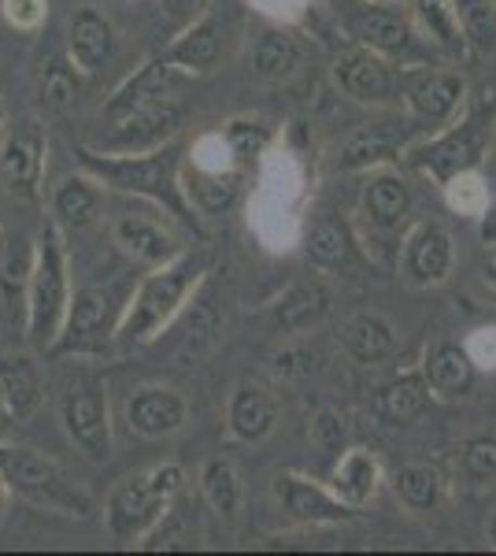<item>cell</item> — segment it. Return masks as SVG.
I'll list each match as a JSON object with an SVG mask.
<instances>
[{"label":"cell","instance_id":"6da1fadb","mask_svg":"<svg viewBox=\"0 0 496 556\" xmlns=\"http://www.w3.org/2000/svg\"><path fill=\"white\" fill-rule=\"evenodd\" d=\"M489 138L493 123L485 115H463V119L448 123L445 130H437L434 138H427L422 146L408 149V156L422 175H430L437 186H445L456 175L482 167L485 152H489Z\"/></svg>","mask_w":496,"mask_h":556},{"label":"cell","instance_id":"7a4b0ae2","mask_svg":"<svg viewBox=\"0 0 496 556\" xmlns=\"http://www.w3.org/2000/svg\"><path fill=\"white\" fill-rule=\"evenodd\" d=\"M182 468L178 464H164V468L141 471L133 479H126L119 490L112 493V505H107V519H112V531L119 538L141 534L149 523H156L160 516H167L164 508L175 501V493L182 490Z\"/></svg>","mask_w":496,"mask_h":556},{"label":"cell","instance_id":"3957f363","mask_svg":"<svg viewBox=\"0 0 496 556\" xmlns=\"http://www.w3.org/2000/svg\"><path fill=\"white\" fill-rule=\"evenodd\" d=\"M201 271H204L201 256H182V260H175V264H164V271L152 275L138 290V298H133V308L126 312V319H123V338L141 342V338L156 334V330L178 312V304L186 301V293L193 290Z\"/></svg>","mask_w":496,"mask_h":556},{"label":"cell","instance_id":"277c9868","mask_svg":"<svg viewBox=\"0 0 496 556\" xmlns=\"http://www.w3.org/2000/svg\"><path fill=\"white\" fill-rule=\"evenodd\" d=\"M400 101L422 130H445L467 104V78L441 67H400Z\"/></svg>","mask_w":496,"mask_h":556},{"label":"cell","instance_id":"5b68a950","mask_svg":"<svg viewBox=\"0 0 496 556\" xmlns=\"http://www.w3.org/2000/svg\"><path fill=\"white\" fill-rule=\"evenodd\" d=\"M345 34L371 52L390 60H408L419 45V23L408 4H382V0H359L345 12Z\"/></svg>","mask_w":496,"mask_h":556},{"label":"cell","instance_id":"8992f818","mask_svg":"<svg viewBox=\"0 0 496 556\" xmlns=\"http://www.w3.org/2000/svg\"><path fill=\"white\" fill-rule=\"evenodd\" d=\"M67 308V267H63V249L56 230H44L38 241V260H34L30 282V334L34 342H52L56 327Z\"/></svg>","mask_w":496,"mask_h":556},{"label":"cell","instance_id":"52a82bcc","mask_svg":"<svg viewBox=\"0 0 496 556\" xmlns=\"http://www.w3.org/2000/svg\"><path fill=\"white\" fill-rule=\"evenodd\" d=\"M333 83L359 104H390L400 97V71L393 67V60L364 49V45L333 60Z\"/></svg>","mask_w":496,"mask_h":556},{"label":"cell","instance_id":"ba28073f","mask_svg":"<svg viewBox=\"0 0 496 556\" xmlns=\"http://www.w3.org/2000/svg\"><path fill=\"white\" fill-rule=\"evenodd\" d=\"M456 267V245L453 235H448L441 223L422 219L408 230L400 245V275L404 282L415 286V290H430V286L448 282Z\"/></svg>","mask_w":496,"mask_h":556},{"label":"cell","instance_id":"9c48e42d","mask_svg":"<svg viewBox=\"0 0 496 556\" xmlns=\"http://www.w3.org/2000/svg\"><path fill=\"white\" fill-rule=\"evenodd\" d=\"M0 475L8 479V486L26 493L30 501H41L49 508L86 513V501L67 486V479L56 471V464L41 460L30 450H0Z\"/></svg>","mask_w":496,"mask_h":556},{"label":"cell","instance_id":"30bf717a","mask_svg":"<svg viewBox=\"0 0 496 556\" xmlns=\"http://www.w3.org/2000/svg\"><path fill=\"white\" fill-rule=\"evenodd\" d=\"M275 497L285 508V516L296 519V523H345V519L356 516V508L345 505L330 486L293 471L275 479Z\"/></svg>","mask_w":496,"mask_h":556},{"label":"cell","instance_id":"8fae6325","mask_svg":"<svg viewBox=\"0 0 496 556\" xmlns=\"http://www.w3.org/2000/svg\"><path fill=\"white\" fill-rule=\"evenodd\" d=\"M82 160L101 178L119 186V190L149 193V197H160V201L175 204V193H170V186H175V167H170L167 152H156V156H119V160H97L86 152Z\"/></svg>","mask_w":496,"mask_h":556},{"label":"cell","instance_id":"7c38bea8","mask_svg":"<svg viewBox=\"0 0 496 556\" xmlns=\"http://www.w3.org/2000/svg\"><path fill=\"white\" fill-rule=\"evenodd\" d=\"M63 424H67L71 442L93 460H104L112 450V430H107V408L97 386H78L71 397L63 401Z\"/></svg>","mask_w":496,"mask_h":556},{"label":"cell","instance_id":"4fadbf2b","mask_svg":"<svg viewBox=\"0 0 496 556\" xmlns=\"http://www.w3.org/2000/svg\"><path fill=\"white\" fill-rule=\"evenodd\" d=\"M182 123V104L170 101V97H160V101H149V104H138L133 112H126L115 119V130L107 138L112 149H145V146H156V141L170 138Z\"/></svg>","mask_w":496,"mask_h":556},{"label":"cell","instance_id":"5bb4252c","mask_svg":"<svg viewBox=\"0 0 496 556\" xmlns=\"http://www.w3.org/2000/svg\"><path fill=\"white\" fill-rule=\"evenodd\" d=\"M400 130L396 123H364L348 134V141L338 152V172L341 175H356V172H378V167L393 164L400 156Z\"/></svg>","mask_w":496,"mask_h":556},{"label":"cell","instance_id":"9a60e30c","mask_svg":"<svg viewBox=\"0 0 496 556\" xmlns=\"http://www.w3.org/2000/svg\"><path fill=\"white\" fill-rule=\"evenodd\" d=\"M422 375H427L430 390L445 401H459L474 390L478 382V367L467 353L463 342H437L427 349L422 356Z\"/></svg>","mask_w":496,"mask_h":556},{"label":"cell","instance_id":"2e32d148","mask_svg":"<svg viewBox=\"0 0 496 556\" xmlns=\"http://www.w3.org/2000/svg\"><path fill=\"white\" fill-rule=\"evenodd\" d=\"M359 204H364V215L371 219L374 230L393 235L411 215V190H408V182H404V175L390 172V167H378V172H371V178H367L364 201Z\"/></svg>","mask_w":496,"mask_h":556},{"label":"cell","instance_id":"e0dca14e","mask_svg":"<svg viewBox=\"0 0 496 556\" xmlns=\"http://www.w3.org/2000/svg\"><path fill=\"white\" fill-rule=\"evenodd\" d=\"M126 424L145 438L175 434V430L186 427V401L178 397L175 390L149 386V390H138L130 401H126Z\"/></svg>","mask_w":496,"mask_h":556},{"label":"cell","instance_id":"ac0fdd59","mask_svg":"<svg viewBox=\"0 0 496 556\" xmlns=\"http://www.w3.org/2000/svg\"><path fill=\"white\" fill-rule=\"evenodd\" d=\"M378 486H382V464H378V456L371 450H345L338 456V464H333V475H330V490L338 493L345 505H352L359 513V508H367L374 501Z\"/></svg>","mask_w":496,"mask_h":556},{"label":"cell","instance_id":"d6986e66","mask_svg":"<svg viewBox=\"0 0 496 556\" xmlns=\"http://www.w3.org/2000/svg\"><path fill=\"white\" fill-rule=\"evenodd\" d=\"M278 424V401L270 397L267 386L245 382L230 397V434L245 445H256L275 430Z\"/></svg>","mask_w":496,"mask_h":556},{"label":"cell","instance_id":"ffe728a7","mask_svg":"<svg viewBox=\"0 0 496 556\" xmlns=\"http://www.w3.org/2000/svg\"><path fill=\"white\" fill-rule=\"evenodd\" d=\"M341 345L356 364H382L385 356H393L396 349V330L393 323L378 312H356L341 327Z\"/></svg>","mask_w":496,"mask_h":556},{"label":"cell","instance_id":"44dd1931","mask_svg":"<svg viewBox=\"0 0 496 556\" xmlns=\"http://www.w3.org/2000/svg\"><path fill=\"white\" fill-rule=\"evenodd\" d=\"M304 60V45L296 41V34L290 30H264L259 41L252 45V75L259 83H285V78L296 75Z\"/></svg>","mask_w":496,"mask_h":556},{"label":"cell","instance_id":"7402d4cb","mask_svg":"<svg viewBox=\"0 0 496 556\" xmlns=\"http://www.w3.org/2000/svg\"><path fill=\"white\" fill-rule=\"evenodd\" d=\"M178 67L170 64V60H152L138 71V75L126 83L119 93L112 97V104H107V119H119V115L133 112L138 104H149V101H160V97H170V89H178Z\"/></svg>","mask_w":496,"mask_h":556},{"label":"cell","instance_id":"603a6c76","mask_svg":"<svg viewBox=\"0 0 496 556\" xmlns=\"http://www.w3.org/2000/svg\"><path fill=\"white\" fill-rule=\"evenodd\" d=\"M411 12L419 30L427 34L437 49L453 52V56H471V41L463 34V23H459L456 0H411Z\"/></svg>","mask_w":496,"mask_h":556},{"label":"cell","instance_id":"cb8c5ba5","mask_svg":"<svg viewBox=\"0 0 496 556\" xmlns=\"http://www.w3.org/2000/svg\"><path fill=\"white\" fill-rule=\"evenodd\" d=\"M107 323H112V293L82 290L67 312V342H63V349H93L107 334Z\"/></svg>","mask_w":496,"mask_h":556},{"label":"cell","instance_id":"d4e9b609","mask_svg":"<svg viewBox=\"0 0 496 556\" xmlns=\"http://www.w3.org/2000/svg\"><path fill=\"white\" fill-rule=\"evenodd\" d=\"M330 312V290L322 282L293 286L275 308V327L282 334H304V330L319 327Z\"/></svg>","mask_w":496,"mask_h":556},{"label":"cell","instance_id":"484cf974","mask_svg":"<svg viewBox=\"0 0 496 556\" xmlns=\"http://www.w3.org/2000/svg\"><path fill=\"white\" fill-rule=\"evenodd\" d=\"M430 393L434 390H430L422 367L419 371H408V375H396V379L382 390V397H378V412H382V419L393 427L415 424V419L430 408Z\"/></svg>","mask_w":496,"mask_h":556},{"label":"cell","instance_id":"4316f807","mask_svg":"<svg viewBox=\"0 0 496 556\" xmlns=\"http://www.w3.org/2000/svg\"><path fill=\"white\" fill-rule=\"evenodd\" d=\"M115 241H119L133 260H141V264H170L178 253L167 230H160L145 215H123V219L115 223Z\"/></svg>","mask_w":496,"mask_h":556},{"label":"cell","instance_id":"83f0119b","mask_svg":"<svg viewBox=\"0 0 496 556\" xmlns=\"http://www.w3.org/2000/svg\"><path fill=\"white\" fill-rule=\"evenodd\" d=\"M0 167H4V178L12 190L30 193L38 186L41 175V134L34 123H23L20 130L8 138L4 156H0Z\"/></svg>","mask_w":496,"mask_h":556},{"label":"cell","instance_id":"f1b7e54d","mask_svg":"<svg viewBox=\"0 0 496 556\" xmlns=\"http://www.w3.org/2000/svg\"><path fill=\"white\" fill-rule=\"evenodd\" d=\"M71 56L82 71H101L112 56V23L93 8H82L71 20Z\"/></svg>","mask_w":496,"mask_h":556},{"label":"cell","instance_id":"f546056e","mask_svg":"<svg viewBox=\"0 0 496 556\" xmlns=\"http://www.w3.org/2000/svg\"><path fill=\"white\" fill-rule=\"evenodd\" d=\"M0 401H4L8 416L15 424H26V419L38 416L41 408L38 371L26 361H0Z\"/></svg>","mask_w":496,"mask_h":556},{"label":"cell","instance_id":"4dcf8cb0","mask_svg":"<svg viewBox=\"0 0 496 556\" xmlns=\"http://www.w3.org/2000/svg\"><path fill=\"white\" fill-rule=\"evenodd\" d=\"M222 327V308H219V293L215 286H204L201 298L193 301V312L186 319V334H182V361L193 364L207 353V345L215 342Z\"/></svg>","mask_w":496,"mask_h":556},{"label":"cell","instance_id":"1f68e13d","mask_svg":"<svg viewBox=\"0 0 496 556\" xmlns=\"http://www.w3.org/2000/svg\"><path fill=\"white\" fill-rule=\"evenodd\" d=\"M393 493L408 513H434L441 501V475L427 464H404L393 471Z\"/></svg>","mask_w":496,"mask_h":556},{"label":"cell","instance_id":"d6a6232c","mask_svg":"<svg viewBox=\"0 0 496 556\" xmlns=\"http://www.w3.org/2000/svg\"><path fill=\"white\" fill-rule=\"evenodd\" d=\"M219 23H212V20H204L201 26H193V30L186 34L178 45H170L167 49V60L170 64H178V67H189V71H204V67H212L215 60H219Z\"/></svg>","mask_w":496,"mask_h":556},{"label":"cell","instance_id":"836d02e7","mask_svg":"<svg viewBox=\"0 0 496 556\" xmlns=\"http://www.w3.org/2000/svg\"><path fill=\"white\" fill-rule=\"evenodd\" d=\"M201 486H204V497L212 501L215 513H222L227 519L238 516V508H241V479H238V471H233L230 460H222V456L207 460L204 471H201Z\"/></svg>","mask_w":496,"mask_h":556},{"label":"cell","instance_id":"e575fe53","mask_svg":"<svg viewBox=\"0 0 496 556\" xmlns=\"http://www.w3.org/2000/svg\"><path fill=\"white\" fill-rule=\"evenodd\" d=\"M459 23L471 41V52L496 49V0H456Z\"/></svg>","mask_w":496,"mask_h":556},{"label":"cell","instance_id":"d590c367","mask_svg":"<svg viewBox=\"0 0 496 556\" xmlns=\"http://www.w3.org/2000/svg\"><path fill=\"white\" fill-rule=\"evenodd\" d=\"M238 190H241V178L222 172V167H215V172H196L193 186H189L193 201L201 204L204 212H227L230 204L238 201Z\"/></svg>","mask_w":496,"mask_h":556},{"label":"cell","instance_id":"8d00e7d4","mask_svg":"<svg viewBox=\"0 0 496 556\" xmlns=\"http://www.w3.org/2000/svg\"><path fill=\"white\" fill-rule=\"evenodd\" d=\"M304 253H308L311 264L319 267H345L348 264V235L338 227V223L322 219L315 223L304 238Z\"/></svg>","mask_w":496,"mask_h":556},{"label":"cell","instance_id":"74e56055","mask_svg":"<svg viewBox=\"0 0 496 556\" xmlns=\"http://www.w3.org/2000/svg\"><path fill=\"white\" fill-rule=\"evenodd\" d=\"M441 190H445L448 208L467 215V219H478V215L485 212V204H489V193H485V182L478 178V172L456 175L453 182H445Z\"/></svg>","mask_w":496,"mask_h":556},{"label":"cell","instance_id":"f35d334b","mask_svg":"<svg viewBox=\"0 0 496 556\" xmlns=\"http://www.w3.org/2000/svg\"><path fill=\"white\" fill-rule=\"evenodd\" d=\"M459 464H463V475L471 482H489L496 479V434H474L463 442L459 450Z\"/></svg>","mask_w":496,"mask_h":556},{"label":"cell","instance_id":"ab89813d","mask_svg":"<svg viewBox=\"0 0 496 556\" xmlns=\"http://www.w3.org/2000/svg\"><path fill=\"white\" fill-rule=\"evenodd\" d=\"M97 212V190L89 182H82V178H71V182L60 186L56 193V215L67 223H75V227H82V223H89V215Z\"/></svg>","mask_w":496,"mask_h":556},{"label":"cell","instance_id":"60d3db41","mask_svg":"<svg viewBox=\"0 0 496 556\" xmlns=\"http://www.w3.org/2000/svg\"><path fill=\"white\" fill-rule=\"evenodd\" d=\"M311 442L315 450L322 456H333L338 460L345 453V442H348V427H345V416L338 408H319L311 419Z\"/></svg>","mask_w":496,"mask_h":556},{"label":"cell","instance_id":"b9f144b4","mask_svg":"<svg viewBox=\"0 0 496 556\" xmlns=\"http://www.w3.org/2000/svg\"><path fill=\"white\" fill-rule=\"evenodd\" d=\"M267 141H270V130L256 119H233L227 127V149L241 160L259 156V152L267 149Z\"/></svg>","mask_w":496,"mask_h":556},{"label":"cell","instance_id":"7bdbcfd3","mask_svg":"<svg viewBox=\"0 0 496 556\" xmlns=\"http://www.w3.org/2000/svg\"><path fill=\"white\" fill-rule=\"evenodd\" d=\"M44 97H49L52 108H71L78 101V86H75V75H71L67 67H63V60H52L49 67H44Z\"/></svg>","mask_w":496,"mask_h":556},{"label":"cell","instance_id":"ee69618b","mask_svg":"<svg viewBox=\"0 0 496 556\" xmlns=\"http://www.w3.org/2000/svg\"><path fill=\"white\" fill-rule=\"evenodd\" d=\"M467 353L478 371H496V327H474L471 334L463 338Z\"/></svg>","mask_w":496,"mask_h":556},{"label":"cell","instance_id":"f6af8a7d","mask_svg":"<svg viewBox=\"0 0 496 556\" xmlns=\"http://www.w3.org/2000/svg\"><path fill=\"white\" fill-rule=\"evenodd\" d=\"M4 15L15 26L30 30V26H38L44 20V0H4Z\"/></svg>","mask_w":496,"mask_h":556},{"label":"cell","instance_id":"bcb514c9","mask_svg":"<svg viewBox=\"0 0 496 556\" xmlns=\"http://www.w3.org/2000/svg\"><path fill=\"white\" fill-rule=\"evenodd\" d=\"M478 241L482 245H496V197H489L485 212L478 215Z\"/></svg>","mask_w":496,"mask_h":556},{"label":"cell","instance_id":"7dc6e473","mask_svg":"<svg viewBox=\"0 0 496 556\" xmlns=\"http://www.w3.org/2000/svg\"><path fill=\"white\" fill-rule=\"evenodd\" d=\"M164 8L175 20H193V15H201L207 8V0H164Z\"/></svg>","mask_w":496,"mask_h":556},{"label":"cell","instance_id":"c3c4849f","mask_svg":"<svg viewBox=\"0 0 496 556\" xmlns=\"http://www.w3.org/2000/svg\"><path fill=\"white\" fill-rule=\"evenodd\" d=\"M482 278L489 286H496V245H485V256H482Z\"/></svg>","mask_w":496,"mask_h":556},{"label":"cell","instance_id":"681fc988","mask_svg":"<svg viewBox=\"0 0 496 556\" xmlns=\"http://www.w3.org/2000/svg\"><path fill=\"white\" fill-rule=\"evenodd\" d=\"M485 542H489L493 549H496V513L489 516V523H485Z\"/></svg>","mask_w":496,"mask_h":556},{"label":"cell","instance_id":"f907efd6","mask_svg":"<svg viewBox=\"0 0 496 556\" xmlns=\"http://www.w3.org/2000/svg\"><path fill=\"white\" fill-rule=\"evenodd\" d=\"M4 419H12V416H8V408H4V401H0V424H4Z\"/></svg>","mask_w":496,"mask_h":556},{"label":"cell","instance_id":"816d5d0a","mask_svg":"<svg viewBox=\"0 0 496 556\" xmlns=\"http://www.w3.org/2000/svg\"><path fill=\"white\" fill-rule=\"evenodd\" d=\"M382 4H411V0H382Z\"/></svg>","mask_w":496,"mask_h":556},{"label":"cell","instance_id":"f5cc1de1","mask_svg":"<svg viewBox=\"0 0 496 556\" xmlns=\"http://www.w3.org/2000/svg\"><path fill=\"white\" fill-rule=\"evenodd\" d=\"M0 513H4V490H0Z\"/></svg>","mask_w":496,"mask_h":556}]
</instances>
